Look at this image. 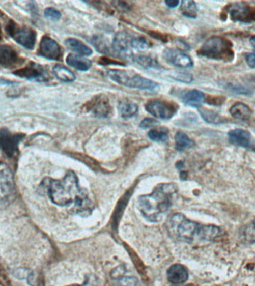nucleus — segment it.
Segmentation results:
<instances>
[{
	"instance_id": "1",
	"label": "nucleus",
	"mask_w": 255,
	"mask_h": 286,
	"mask_svg": "<svg viewBox=\"0 0 255 286\" xmlns=\"http://www.w3.org/2000/svg\"><path fill=\"white\" fill-rule=\"evenodd\" d=\"M42 185L54 205L61 207L74 205L78 213H91L92 209L88 194L78 186V180L73 171H69L62 181L46 178Z\"/></svg>"
},
{
	"instance_id": "2",
	"label": "nucleus",
	"mask_w": 255,
	"mask_h": 286,
	"mask_svg": "<svg viewBox=\"0 0 255 286\" xmlns=\"http://www.w3.org/2000/svg\"><path fill=\"white\" fill-rule=\"evenodd\" d=\"M175 192L173 185L160 184L152 194L141 196L139 198V210L146 219L152 222L158 221L160 215L171 207Z\"/></svg>"
},
{
	"instance_id": "3",
	"label": "nucleus",
	"mask_w": 255,
	"mask_h": 286,
	"mask_svg": "<svg viewBox=\"0 0 255 286\" xmlns=\"http://www.w3.org/2000/svg\"><path fill=\"white\" fill-rule=\"evenodd\" d=\"M107 75L112 81L128 88L147 91H155L158 88V83L133 71L110 70L107 71Z\"/></svg>"
},
{
	"instance_id": "4",
	"label": "nucleus",
	"mask_w": 255,
	"mask_h": 286,
	"mask_svg": "<svg viewBox=\"0 0 255 286\" xmlns=\"http://www.w3.org/2000/svg\"><path fill=\"white\" fill-rule=\"evenodd\" d=\"M170 226L173 232L182 241L190 242L200 239L202 225L189 221L183 215H173L170 219Z\"/></svg>"
},
{
	"instance_id": "5",
	"label": "nucleus",
	"mask_w": 255,
	"mask_h": 286,
	"mask_svg": "<svg viewBox=\"0 0 255 286\" xmlns=\"http://www.w3.org/2000/svg\"><path fill=\"white\" fill-rule=\"evenodd\" d=\"M200 54L209 59H229L232 58V45L220 37H213L205 42L200 49Z\"/></svg>"
},
{
	"instance_id": "6",
	"label": "nucleus",
	"mask_w": 255,
	"mask_h": 286,
	"mask_svg": "<svg viewBox=\"0 0 255 286\" xmlns=\"http://www.w3.org/2000/svg\"><path fill=\"white\" fill-rule=\"evenodd\" d=\"M6 31L14 40L28 49H32L36 41V33L32 28L21 26L14 21H9L6 25Z\"/></svg>"
},
{
	"instance_id": "7",
	"label": "nucleus",
	"mask_w": 255,
	"mask_h": 286,
	"mask_svg": "<svg viewBox=\"0 0 255 286\" xmlns=\"http://www.w3.org/2000/svg\"><path fill=\"white\" fill-rule=\"evenodd\" d=\"M15 194L14 178L7 168L0 169V205H6L12 202Z\"/></svg>"
},
{
	"instance_id": "8",
	"label": "nucleus",
	"mask_w": 255,
	"mask_h": 286,
	"mask_svg": "<svg viewBox=\"0 0 255 286\" xmlns=\"http://www.w3.org/2000/svg\"><path fill=\"white\" fill-rule=\"evenodd\" d=\"M145 108L147 112L160 120H169L177 111L175 104L160 100L149 101L146 104Z\"/></svg>"
},
{
	"instance_id": "9",
	"label": "nucleus",
	"mask_w": 255,
	"mask_h": 286,
	"mask_svg": "<svg viewBox=\"0 0 255 286\" xmlns=\"http://www.w3.org/2000/svg\"><path fill=\"white\" fill-rule=\"evenodd\" d=\"M23 138L22 133H12L6 128L0 129V149L8 157H13L17 153L19 143Z\"/></svg>"
},
{
	"instance_id": "10",
	"label": "nucleus",
	"mask_w": 255,
	"mask_h": 286,
	"mask_svg": "<svg viewBox=\"0 0 255 286\" xmlns=\"http://www.w3.org/2000/svg\"><path fill=\"white\" fill-rule=\"evenodd\" d=\"M14 74L16 76L32 81L46 82L49 79V74L42 66L34 62H30L23 68L14 72Z\"/></svg>"
},
{
	"instance_id": "11",
	"label": "nucleus",
	"mask_w": 255,
	"mask_h": 286,
	"mask_svg": "<svg viewBox=\"0 0 255 286\" xmlns=\"http://www.w3.org/2000/svg\"><path fill=\"white\" fill-rule=\"evenodd\" d=\"M85 111L92 112L94 116L99 117H107L111 112V107L108 99L104 96H97L88 102L83 107Z\"/></svg>"
},
{
	"instance_id": "12",
	"label": "nucleus",
	"mask_w": 255,
	"mask_h": 286,
	"mask_svg": "<svg viewBox=\"0 0 255 286\" xmlns=\"http://www.w3.org/2000/svg\"><path fill=\"white\" fill-rule=\"evenodd\" d=\"M38 53L50 60L59 61L62 58V51L59 43L48 36H44L40 43Z\"/></svg>"
},
{
	"instance_id": "13",
	"label": "nucleus",
	"mask_w": 255,
	"mask_h": 286,
	"mask_svg": "<svg viewBox=\"0 0 255 286\" xmlns=\"http://www.w3.org/2000/svg\"><path fill=\"white\" fill-rule=\"evenodd\" d=\"M23 62L12 47L8 45L0 46V66L4 67H14Z\"/></svg>"
},
{
	"instance_id": "14",
	"label": "nucleus",
	"mask_w": 255,
	"mask_h": 286,
	"mask_svg": "<svg viewBox=\"0 0 255 286\" xmlns=\"http://www.w3.org/2000/svg\"><path fill=\"white\" fill-rule=\"evenodd\" d=\"M164 58L170 64L181 68H191L193 66L192 59L187 54L173 49L165 51Z\"/></svg>"
},
{
	"instance_id": "15",
	"label": "nucleus",
	"mask_w": 255,
	"mask_h": 286,
	"mask_svg": "<svg viewBox=\"0 0 255 286\" xmlns=\"http://www.w3.org/2000/svg\"><path fill=\"white\" fill-rule=\"evenodd\" d=\"M167 278L175 285L184 283L188 279V272L185 267L176 264L170 267L167 271Z\"/></svg>"
},
{
	"instance_id": "16",
	"label": "nucleus",
	"mask_w": 255,
	"mask_h": 286,
	"mask_svg": "<svg viewBox=\"0 0 255 286\" xmlns=\"http://www.w3.org/2000/svg\"><path fill=\"white\" fill-rule=\"evenodd\" d=\"M131 37L126 32H118L114 38L112 48L117 54H126L131 46Z\"/></svg>"
},
{
	"instance_id": "17",
	"label": "nucleus",
	"mask_w": 255,
	"mask_h": 286,
	"mask_svg": "<svg viewBox=\"0 0 255 286\" xmlns=\"http://www.w3.org/2000/svg\"><path fill=\"white\" fill-rule=\"evenodd\" d=\"M231 143L241 147L248 148L251 144V134L243 129H234L229 133Z\"/></svg>"
},
{
	"instance_id": "18",
	"label": "nucleus",
	"mask_w": 255,
	"mask_h": 286,
	"mask_svg": "<svg viewBox=\"0 0 255 286\" xmlns=\"http://www.w3.org/2000/svg\"><path fill=\"white\" fill-rule=\"evenodd\" d=\"M230 112L234 118L237 120L246 121L251 118L252 115V111L246 104L243 103H236L230 109Z\"/></svg>"
},
{
	"instance_id": "19",
	"label": "nucleus",
	"mask_w": 255,
	"mask_h": 286,
	"mask_svg": "<svg viewBox=\"0 0 255 286\" xmlns=\"http://www.w3.org/2000/svg\"><path fill=\"white\" fill-rule=\"evenodd\" d=\"M67 64L79 71H88L92 66L91 61L84 59L81 56L73 54H69L67 56Z\"/></svg>"
},
{
	"instance_id": "20",
	"label": "nucleus",
	"mask_w": 255,
	"mask_h": 286,
	"mask_svg": "<svg viewBox=\"0 0 255 286\" xmlns=\"http://www.w3.org/2000/svg\"><path fill=\"white\" fill-rule=\"evenodd\" d=\"M205 96L201 91L192 90L183 96L182 100L187 105L199 107L205 102Z\"/></svg>"
},
{
	"instance_id": "21",
	"label": "nucleus",
	"mask_w": 255,
	"mask_h": 286,
	"mask_svg": "<svg viewBox=\"0 0 255 286\" xmlns=\"http://www.w3.org/2000/svg\"><path fill=\"white\" fill-rule=\"evenodd\" d=\"M66 45L72 51L78 53L81 56H90L93 53L91 48L88 47L82 42L78 41L76 39H73V38H70V39L67 40L66 41Z\"/></svg>"
},
{
	"instance_id": "22",
	"label": "nucleus",
	"mask_w": 255,
	"mask_h": 286,
	"mask_svg": "<svg viewBox=\"0 0 255 286\" xmlns=\"http://www.w3.org/2000/svg\"><path fill=\"white\" fill-rule=\"evenodd\" d=\"M119 110L123 119L129 120L137 115L138 107L134 103L122 102L119 104Z\"/></svg>"
},
{
	"instance_id": "23",
	"label": "nucleus",
	"mask_w": 255,
	"mask_h": 286,
	"mask_svg": "<svg viewBox=\"0 0 255 286\" xmlns=\"http://www.w3.org/2000/svg\"><path fill=\"white\" fill-rule=\"evenodd\" d=\"M54 75L58 79L64 82H72L75 80V75L73 72L70 71L67 67L62 65L54 66L53 68Z\"/></svg>"
},
{
	"instance_id": "24",
	"label": "nucleus",
	"mask_w": 255,
	"mask_h": 286,
	"mask_svg": "<svg viewBox=\"0 0 255 286\" xmlns=\"http://www.w3.org/2000/svg\"><path fill=\"white\" fill-rule=\"evenodd\" d=\"M175 139H176V148L177 150L183 151L193 147V141L190 139L185 133L178 132L176 133Z\"/></svg>"
},
{
	"instance_id": "25",
	"label": "nucleus",
	"mask_w": 255,
	"mask_h": 286,
	"mask_svg": "<svg viewBox=\"0 0 255 286\" xmlns=\"http://www.w3.org/2000/svg\"><path fill=\"white\" fill-rule=\"evenodd\" d=\"M221 231L215 226H202L200 240L212 241L220 235Z\"/></svg>"
},
{
	"instance_id": "26",
	"label": "nucleus",
	"mask_w": 255,
	"mask_h": 286,
	"mask_svg": "<svg viewBox=\"0 0 255 286\" xmlns=\"http://www.w3.org/2000/svg\"><path fill=\"white\" fill-rule=\"evenodd\" d=\"M229 12H230L232 18L243 20L248 14V8L243 3H236L231 6Z\"/></svg>"
},
{
	"instance_id": "27",
	"label": "nucleus",
	"mask_w": 255,
	"mask_h": 286,
	"mask_svg": "<svg viewBox=\"0 0 255 286\" xmlns=\"http://www.w3.org/2000/svg\"><path fill=\"white\" fill-rule=\"evenodd\" d=\"M181 11L183 15L190 18H195L197 16V9L196 5L195 2L193 1H182L181 3Z\"/></svg>"
},
{
	"instance_id": "28",
	"label": "nucleus",
	"mask_w": 255,
	"mask_h": 286,
	"mask_svg": "<svg viewBox=\"0 0 255 286\" xmlns=\"http://www.w3.org/2000/svg\"><path fill=\"white\" fill-rule=\"evenodd\" d=\"M148 136L152 140L158 142H166L168 138H169L168 131H165L164 129L152 130V131H149Z\"/></svg>"
},
{
	"instance_id": "29",
	"label": "nucleus",
	"mask_w": 255,
	"mask_h": 286,
	"mask_svg": "<svg viewBox=\"0 0 255 286\" xmlns=\"http://www.w3.org/2000/svg\"><path fill=\"white\" fill-rule=\"evenodd\" d=\"M131 46L139 50H146L150 46V43L144 37H134L131 38Z\"/></svg>"
},
{
	"instance_id": "30",
	"label": "nucleus",
	"mask_w": 255,
	"mask_h": 286,
	"mask_svg": "<svg viewBox=\"0 0 255 286\" xmlns=\"http://www.w3.org/2000/svg\"><path fill=\"white\" fill-rule=\"evenodd\" d=\"M115 286H140L137 278L133 276H123L115 280Z\"/></svg>"
},
{
	"instance_id": "31",
	"label": "nucleus",
	"mask_w": 255,
	"mask_h": 286,
	"mask_svg": "<svg viewBox=\"0 0 255 286\" xmlns=\"http://www.w3.org/2000/svg\"><path fill=\"white\" fill-rule=\"evenodd\" d=\"M243 235L247 242L249 243L255 242V218L246 225L243 232Z\"/></svg>"
},
{
	"instance_id": "32",
	"label": "nucleus",
	"mask_w": 255,
	"mask_h": 286,
	"mask_svg": "<svg viewBox=\"0 0 255 286\" xmlns=\"http://www.w3.org/2000/svg\"><path fill=\"white\" fill-rule=\"evenodd\" d=\"M136 62L138 63L139 65L144 67H154L157 65L156 62L152 58L149 56L140 55L137 56L135 59Z\"/></svg>"
},
{
	"instance_id": "33",
	"label": "nucleus",
	"mask_w": 255,
	"mask_h": 286,
	"mask_svg": "<svg viewBox=\"0 0 255 286\" xmlns=\"http://www.w3.org/2000/svg\"><path fill=\"white\" fill-rule=\"evenodd\" d=\"M44 15L45 17L50 19V20H59L61 18L62 14H61L60 11L56 10L53 8H47L44 11Z\"/></svg>"
},
{
	"instance_id": "34",
	"label": "nucleus",
	"mask_w": 255,
	"mask_h": 286,
	"mask_svg": "<svg viewBox=\"0 0 255 286\" xmlns=\"http://www.w3.org/2000/svg\"><path fill=\"white\" fill-rule=\"evenodd\" d=\"M93 43H94V46L96 47V49L101 51V52L106 53L108 51V48L106 46L105 43H104L102 39L98 38V37H94L93 38Z\"/></svg>"
},
{
	"instance_id": "35",
	"label": "nucleus",
	"mask_w": 255,
	"mask_h": 286,
	"mask_svg": "<svg viewBox=\"0 0 255 286\" xmlns=\"http://www.w3.org/2000/svg\"><path fill=\"white\" fill-rule=\"evenodd\" d=\"M200 112H201L202 117L208 123H216L215 121L218 120L217 116L215 115L213 112L209 111V110H200Z\"/></svg>"
},
{
	"instance_id": "36",
	"label": "nucleus",
	"mask_w": 255,
	"mask_h": 286,
	"mask_svg": "<svg viewBox=\"0 0 255 286\" xmlns=\"http://www.w3.org/2000/svg\"><path fill=\"white\" fill-rule=\"evenodd\" d=\"M158 123V121L154 120V119L147 118L144 119V120L141 122V123L139 124V127L142 128H149Z\"/></svg>"
},
{
	"instance_id": "37",
	"label": "nucleus",
	"mask_w": 255,
	"mask_h": 286,
	"mask_svg": "<svg viewBox=\"0 0 255 286\" xmlns=\"http://www.w3.org/2000/svg\"><path fill=\"white\" fill-rule=\"evenodd\" d=\"M245 61H246L247 64H248L250 67L255 69V54H253V53L247 54L245 55Z\"/></svg>"
},
{
	"instance_id": "38",
	"label": "nucleus",
	"mask_w": 255,
	"mask_h": 286,
	"mask_svg": "<svg viewBox=\"0 0 255 286\" xmlns=\"http://www.w3.org/2000/svg\"><path fill=\"white\" fill-rule=\"evenodd\" d=\"M232 91H235V92L239 93H243V94H249L251 92L248 91L247 89H245V88H242L240 86H235L232 87Z\"/></svg>"
},
{
	"instance_id": "39",
	"label": "nucleus",
	"mask_w": 255,
	"mask_h": 286,
	"mask_svg": "<svg viewBox=\"0 0 255 286\" xmlns=\"http://www.w3.org/2000/svg\"><path fill=\"white\" fill-rule=\"evenodd\" d=\"M165 3H166L168 7L175 8L179 6L180 3H179V1H178V0H167V1L165 2Z\"/></svg>"
},
{
	"instance_id": "40",
	"label": "nucleus",
	"mask_w": 255,
	"mask_h": 286,
	"mask_svg": "<svg viewBox=\"0 0 255 286\" xmlns=\"http://www.w3.org/2000/svg\"><path fill=\"white\" fill-rule=\"evenodd\" d=\"M110 59H105V58H102L100 59V62L99 64H122L121 63L119 62H113L112 60L109 61Z\"/></svg>"
},
{
	"instance_id": "41",
	"label": "nucleus",
	"mask_w": 255,
	"mask_h": 286,
	"mask_svg": "<svg viewBox=\"0 0 255 286\" xmlns=\"http://www.w3.org/2000/svg\"><path fill=\"white\" fill-rule=\"evenodd\" d=\"M72 286H79V285H72ZM80 286H98V285H96V284L93 283V282H91V281L88 280V282H85L84 285H80Z\"/></svg>"
},
{
	"instance_id": "42",
	"label": "nucleus",
	"mask_w": 255,
	"mask_h": 286,
	"mask_svg": "<svg viewBox=\"0 0 255 286\" xmlns=\"http://www.w3.org/2000/svg\"><path fill=\"white\" fill-rule=\"evenodd\" d=\"M250 43H251V46H252L255 49V36L252 37V38H251V40H250Z\"/></svg>"
},
{
	"instance_id": "43",
	"label": "nucleus",
	"mask_w": 255,
	"mask_h": 286,
	"mask_svg": "<svg viewBox=\"0 0 255 286\" xmlns=\"http://www.w3.org/2000/svg\"><path fill=\"white\" fill-rule=\"evenodd\" d=\"M2 39V31H1V28H0V40Z\"/></svg>"
}]
</instances>
